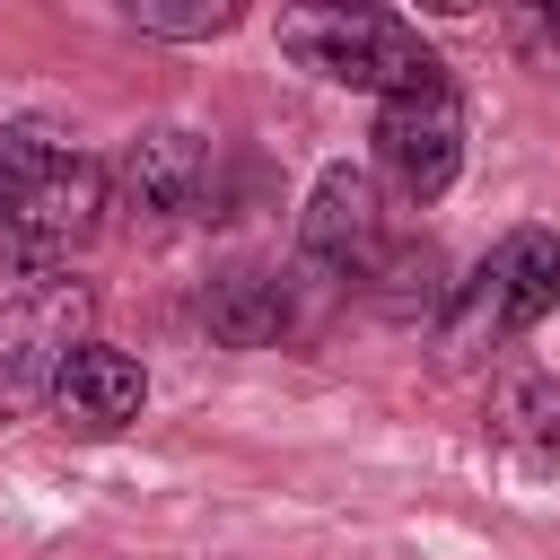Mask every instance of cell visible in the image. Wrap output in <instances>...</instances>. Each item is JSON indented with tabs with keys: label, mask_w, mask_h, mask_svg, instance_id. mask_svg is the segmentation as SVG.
<instances>
[{
	"label": "cell",
	"mask_w": 560,
	"mask_h": 560,
	"mask_svg": "<svg viewBox=\"0 0 560 560\" xmlns=\"http://www.w3.org/2000/svg\"><path fill=\"white\" fill-rule=\"evenodd\" d=\"M420 9H438V18H472V9H490V0H420Z\"/></svg>",
	"instance_id": "cell-13"
},
{
	"label": "cell",
	"mask_w": 560,
	"mask_h": 560,
	"mask_svg": "<svg viewBox=\"0 0 560 560\" xmlns=\"http://www.w3.org/2000/svg\"><path fill=\"white\" fill-rule=\"evenodd\" d=\"M201 324H210L228 350H262V341L289 332V280L262 271V262H236V271H219V280L201 289Z\"/></svg>",
	"instance_id": "cell-9"
},
{
	"label": "cell",
	"mask_w": 560,
	"mask_h": 560,
	"mask_svg": "<svg viewBox=\"0 0 560 560\" xmlns=\"http://www.w3.org/2000/svg\"><path fill=\"white\" fill-rule=\"evenodd\" d=\"M140 402H149V376H140V359L131 350H114V341H79L70 359H61V376H52V420L70 429V438H114V429H131L140 420Z\"/></svg>",
	"instance_id": "cell-8"
},
{
	"label": "cell",
	"mask_w": 560,
	"mask_h": 560,
	"mask_svg": "<svg viewBox=\"0 0 560 560\" xmlns=\"http://www.w3.org/2000/svg\"><path fill=\"white\" fill-rule=\"evenodd\" d=\"M368 140H376V175L420 210V201H438V192L455 184V166H464V96H455V88L385 96Z\"/></svg>",
	"instance_id": "cell-5"
},
{
	"label": "cell",
	"mask_w": 560,
	"mask_h": 560,
	"mask_svg": "<svg viewBox=\"0 0 560 560\" xmlns=\"http://www.w3.org/2000/svg\"><path fill=\"white\" fill-rule=\"evenodd\" d=\"M298 245H306L315 271L368 289V280L385 271V254H394V228H385V192H376V175H368V166H324L315 192H306Z\"/></svg>",
	"instance_id": "cell-6"
},
{
	"label": "cell",
	"mask_w": 560,
	"mask_h": 560,
	"mask_svg": "<svg viewBox=\"0 0 560 560\" xmlns=\"http://www.w3.org/2000/svg\"><path fill=\"white\" fill-rule=\"evenodd\" d=\"M122 18L140 35H166V44H210L245 18V0H122Z\"/></svg>",
	"instance_id": "cell-11"
},
{
	"label": "cell",
	"mask_w": 560,
	"mask_h": 560,
	"mask_svg": "<svg viewBox=\"0 0 560 560\" xmlns=\"http://www.w3.org/2000/svg\"><path fill=\"white\" fill-rule=\"evenodd\" d=\"M551 306H560V236H542V228H516V236H499V245L481 254V271L455 289V315H446L438 350H446V359L499 350V341L534 332Z\"/></svg>",
	"instance_id": "cell-3"
},
{
	"label": "cell",
	"mask_w": 560,
	"mask_h": 560,
	"mask_svg": "<svg viewBox=\"0 0 560 560\" xmlns=\"http://www.w3.org/2000/svg\"><path fill=\"white\" fill-rule=\"evenodd\" d=\"M96 298L79 280H26L0 298V420H26L35 402H52L61 359L88 341Z\"/></svg>",
	"instance_id": "cell-4"
},
{
	"label": "cell",
	"mask_w": 560,
	"mask_h": 560,
	"mask_svg": "<svg viewBox=\"0 0 560 560\" xmlns=\"http://www.w3.org/2000/svg\"><path fill=\"white\" fill-rule=\"evenodd\" d=\"M280 52L298 70H315L324 88H359V96H411V88H446V61L420 44V26H402L394 9L368 0H306L280 18Z\"/></svg>",
	"instance_id": "cell-2"
},
{
	"label": "cell",
	"mask_w": 560,
	"mask_h": 560,
	"mask_svg": "<svg viewBox=\"0 0 560 560\" xmlns=\"http://www.w3.org/2000/svg\"><path fill=\"white\" fill-rule=\"evenodd\" d=\"M114 175H122V201L149 219H219V140H201L184 122L140 131Z\"/></svg>",
	"instance_id": "cell-7"
},
{
	"label": "cell",
	"mask_w": 560,
	"mask_h": 560,
	"mask_svg": "<svg viewBox=\"0 0 560 560\" xmlns=\"http://www.w3.org/2000/svg\"><path fill=\"white\" fill-rule=\"evenodd\" d=\"M490 429H499V438H525V446H551V438H560V385L534 376V368L499 376V385H490Z\"/></svg>",
	"instance_id": "cell-10"
},
{
	"label": "cell",
	"mask_w": 560,
	"mask_h": 560,
	"mask_svg": "<svg viewBox=\"0 0 560 560\" xmlns=\"http://www.w3.org/2000/svg\"><path fill=\"white\" fill-rule=\"evenodd\" d=\"M508 9V52L534 79H560V0H499Z\"/></svg>",
	"instance_id": "cell-12"
},
{
	"label": "cell",
	"mask_w": 560,
	"mask_h": 560,
	"mask_svg": "<svg viewBox=\"0 0 560 560\" xmlns=\"http://www.w3.org/2000/svg\"><path fill=\"white\" fill-rule=\"evenodd\" d=\"M96 219H105V166L35 122H9L0 131V254L44 271L70 245H88Z\"/></svg>",
	"instance_id": "cell-1"
}]
</instances>
